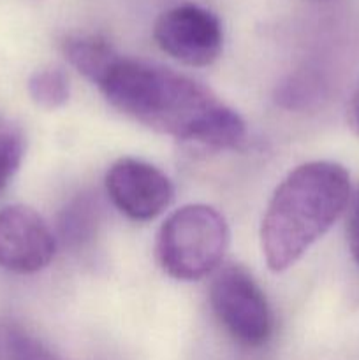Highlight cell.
Here are the masks:
<instances>
[{"label": "cell", "mask_w": 359, "mask_h": 360, "mask_svg": "<svg viewBox=\"0 0 359 360\" xmlns=\"http://www.w3.org/2000/svg\"><path fill=\"white\" fill-rule=\"evenodd\" d=\"M95 84L109 104L155 132L222 150L245 141V122L234 109L197 81L162 65L116 53Z\"/></svg>", "instance_id": "6da1fadb"}, {"label": "cell", "mask_w": 359, "mask_h": 360, "mask_svg": "<svg viewBox=\"0 0 359 360\" xmlns=\"http://www.w3.org/2000/svg\"><path fill=\"white\" fill-rule=\"evenodd\" d=\"M352 199L351 176L336 162L315 160L289 172L260 225V248L273 273L294 266L341 217Z\"/></svg>", "instance_id": "7a4b0ae2"}, {"label": "cell", "mask_w": 359, "mask_h": 360, "mask_svg": "<svg viewBox=\"0 0 359 360\" xmlns=\"http://www.w3.org/2000/svg\"><path fill=\"white\" fill-rule=\"evenodd\" d=\"M227 246L225 218L208 204H189L162 224L155 250L165 274L180 281H196L218 269Z\"/></svg>", "instance_id": "3957f363"}, {"label": "cell", "mask_w": 359, "mask_h": 360, "mask_svg": "<svg viewBox=\"0 0 359 360\" xmlns=\"http://www.w3.org/2000/svg\"><path fill=\"white\" fill-rule=\"evenodd\" d=\"M210 304L229 336L243 347H263L273 334L266 295L241 266L217 269L210 285Z\"/></svg>", "instance_id": "277c9868"}, {"label": "cell", "mask_w": 359, "mask_h": 360, "mask_svg": "<svg viewBox=\"0 0 359 360\" xmlns=\"http://www.w3.org/2000/svg\"><path fill=\"white\" fill-rule=\"evenodd\" d=\"M153 37L165 55L190 67L211 65L224 46L220 20L196 4H182L160 14Z\"/></svg>", "instance_id": "5b68a950"}, {"label": "cell", "mask_w": 359, "mask_h": 360, "mask_svg": "<svg viewBox=\"0 0 359 360\" xmlns=\"http://www.w3.org/2000/svg\"><path fill=\"white\" fill-rule=\"evenodd\" d=\"M106 192L116 210L136 221L153 220L175 199V186L160 169L130 157L109 167Z\"/></svg>", "instance_id": "8992f818"}, {"label": "cell", "mask_w": 359, "mask_h": 360, "mask_svg": "<svg viewBox=\"0 0 359 360\" xmlns=\"http://www.w3.org/2000/svg\"><path fill=\"white\" fill-rule=\"evenodd\" d=\"M56 239L42 217L32 207L14 204L0 210V267L32 274L51 264Z\"/></svg>", "instance_id": "52a82bcc"}, {"label": "cell", "mask_w": 359, "mask_h": 360, "mask_svg": "<svg viewBox=\"0 0 359 360\" xmlns=\"http://www.w3.org/2000/svg\"><path fill=\"white\" fill-rule=\"evenodd\" d=\"M101 221V207L90 193L77 195L62 210L58 217L60 241L69 248L77 250L92 241L97 234Z\"/></svg>", "instance_id": "ba28073f"}, {"label": "cell", "mask_w": 359, "mask_h": 360, "mask_svg": "<svg viewBox=\"0 0 359 360\" xmlns=\"http://www.w3.org/2000/svg\"><path fill=\"white\" fill-rule=\"evenodd\" d=\"M63 55L77 72L95 84L113 62L116 51L102 39L77 35L63 41Z\"/></svg>", "instance_id": "9c48e42d"}, {"label": "cell", "mask_w": 359, "mask_h": 360, "mask_svg": "<svg viewBox=\"0 0 359 360\" xmlns=\"http://www.w3.org/2000/svg\"><path fill=\"white\" fill-rule=\"evenodd\" d=\"M0 360H60L39 338L14 322H0Z\"/></svg>", "instance_id": "30bf717a"}, {"label": "cell", "mask_w": 359, "mask_h": 360, "mask_svg": "<svg viewBox=\"0 0 359 360\" xmlns=\"http://www.w3.org/2000/svg\"><path fill=\"white\" fill-rule=\"evenodd\" d=\"M25 155V134L14 120L0 115V193L9 186Z\"/></svg>", "instance_id": "8fae6325"}, {"label": "cell", "mask_w": 359, "mask_h": 360, "mask_svg": "<svg viewBox=\"0 0 359 360\" xmlns=\"http://www.w3.org/2000/svg\"><path fill=\"white\" fill-rule=\"evenodd\" d=\"M27 86L32 101L42 109H58L69 101V79L58 69L37 70L30 76Z\"/></svg>", "instance_id": "7c38bea8"}, {"label": "cell", "mask_w": 359, "mask_h": 360, "mask_svg": "<svg viewBox=\"0 0 359 360\" xmlns=\"http://www.w3.org/2000/svg\"><path fill=\"white\" fill-rule=\"evenodd\" d=\"M319 83L312 76H291L278 88L277 102L287 109L306 108L319 98Z\"/></svg>", "instance_id": "4fadbf2b"}, {"label": "cell", "mask_w": 359, "mask_h": 360, "mask_svg": "<svg viewBox=\"0 0 359 360\" xmlns=\"http://www.w3.org/2000/svg\"><path fill=\"white\" fill-rule=\"evenodd\" d=\"M348 220H347V241L351 248L352 257L359 264V188L352 195L351 207H348Z\"/></svg>", "instance_id": "5bb4252c"}, {"label": "cell", "mask_w": 359, "mask_h": 360, "mask_svg": "<svg viewBox=\"0 0 359 360\" xmlns=\"http://www.w3.org/2000/svg\"><path fill=\"white\" fill-rule=\"evenodd\" d=\"M348 123H351L352 130L359 136V90L352 97L351 105H348Z\"/></svg>", "instance_id": "9a60e30c"}]
</instances>
